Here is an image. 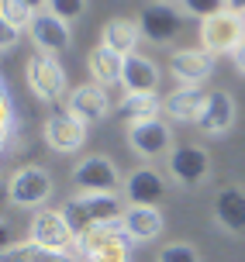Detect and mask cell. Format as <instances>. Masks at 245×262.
Here are the masks:
<instances>
[{"label": "cell", "mask_w": 245, "mask_h": 262, "mask_svg": "<svg viewBox=\"0 0 245 262\" xmlns=\"http://www.w3.org/2000/svg\"><path fill=\"white\" fill-rule=\"evenodd\" d=\"M197 38H200V49H207L211 55H232L245 41V17L224 7V11L200 21Z\"/></svg>", "instance_id": "3"}, {"label": "cell", "mask_w": 245, "mask_h": 262, "mask_svg": "<svg viewBox=\"0 0 245 262\" xmlns=\"http://www.w3.org/2000/svg\"><path fill=\"white\" fill-rule=\"evenodd\" d=\"M214 221L224 231H245V190L242 186H221L214 193Z\"/></svg>", "instance_id": "21"}, {"label": "cell", "mask_w": 245, "mask_h": 262, "mask_svg": "<svg viewBox=\"0 0 245 262\" xmlns=\"http://www.w3.org/2000/svg\"><path fill=\"white\" fill-rule=\"evenodd\" d=\"M235 121H238V104H235V97L228 90H211L204 114H200V121H197V128L204 131L207 138H221V135H228V131L235 128Z\"/></svg>", "instance_id": "13"}, {"label": "cell", "mask_w": 245, "mask_h": 262, "mask_svg": "<svg viewBox=\"0 0 245 262\" xmlns=\"http://www.w3.org/2000/svg\"><path fill=\"white\" fill-rule=\"evenodd\" d=\"M17 35H21L17 28L0 25V49H4V52H11V49H14V41H17Z\"/></svg>", "instance_id": "29"}, {"label": "cell", "mask_w": 245, "mask_h": 262, "mask_svg": "<svg viewBox=\"0 0 245 262\" xmlns=\"http://www.w3.org/2000/svg\"><path fill=\"white\" fill-rule=\"evenodd\" d=\"M232 66H235V73H238V76H245V41L232 52Z\"/></svg>", "instance_id": "30"}, {"label": "cell", "mask_w": 245, "mask_h": 262, "mask_svg": "<svg viewBox=\"0 0 245 262\" xmlns=\"http://www.w3.org/2000/svg\"><path fill=\"white\" fill-rule=\"evenodd\" d=\"M218 11H224V0H183V14H190L197 21H204Z\"/></svg>", "instance_id": "28"}, {"label": "cell", "mask_w": 245, "mask_h": 262, "mask_svg": "<svg viewBox=\"0 0 245 262\" xmlns=\"http://www.w3.org/2000/svg\"><path fill=\"white\" fill-rule=\"evenodd\" d=\"M4 255H11L14 262H79L76 255H69V252H52V249H45V245H38V242H31V238L7 245Z\"/></svg>", "instance_id": "24"}, {"label": "cell", "mask_w": 245, "mask_h": 262, "mask_svg": "<svg viewBox=\"0 0 245 262\" xmlns=\"http://www.w3.org/2000/svg\"><path fill=\"white\" fill-rule=\"evenodd\" d=\"M49 11L63 21H76L87 11V0H49Z\"/></svg>", "instance_id": "27"}, {"label": "cell", "mask_w": 245, "mask_h": 262, "mask_svg": "<svg viewBox=\"0 0 245 262\" xmlns=\"http://www.w3.org/2000/svg\"><path fill=\"white\" fill-rule=\"evenodd\" d=\"M28 7H31V11L35 14H42V11H49V0H25Z\"/></svg>", "instance_id": "32"}, {"label": "cell", "mask_w": 245, "mask_h": 262, "mask_svg": "<svg viewBox=\"0 0 245 262\" xmlns=\"http://www.w3.org/2000/svg\"><path fill=\"white\" fill-rule=\"evenodd\" d=\"M224 7H228V11H235V14H242V17H245V0H224Z\"/></svg>", "instance_id": "31"}, {"label": "cell", "mask_w": 245, "mask_h": 262, "mask_svg": "<svg viewBox=\"0 0 245 262\" xmlns=\"http://www.w3.org/2000/svg\"><path fill=\"white\" fill-rule=\"evenodd\" d=\"M25 79H28V90L38 97L42 104H59L69 90V79H66V69L55 55H42L35 52L25 66Z\"/></svg>", "instance_id": "5"}, {"label": "cell", "mask_w": 245, "mask_h": 262, "mask_svg": "<svg viewBox=\"0 0 245 262\" xmlns=\"http://www.w3.org/2000/svg\"><path fill=\"white\" fill-rule=\"evenodd\" d=\"M125 200L128 204H149V207H159V200L166 196V176L155 169V166H138V169L128 172L125 180Z\"/></svg>", "instance_id": "15"}, {"label": "cell", "mask_w": 245, "mask_h": 262, "mask_svg": "<svg viewBox=\"0 0 245 262\" xmlns=\"http://www.w3.org/2000/svg\"><path fill=\"white\" fill-rule=\"evenodd\" d=\"M155 262H200V252L190 242H166L155 252Z\"/></svg>", "instance_id": "26"}, {"label": "cell", "mask_w": 245, "mask_h": 262, "mask_svg": "<svg viewBox=\"0 0 245 262\" xmlns=\"http://www.w3.org/2000/svg\"><path fill=\"white\" fill-rule=\"evenodd\" d=\"M73 183H76L79 193H117V186H125V180H121V172H117L114 159L87 156V159L76 162Z\"/></svg>", "instance_id": "8"}, {"label": "cell", "mask_w": 245, "mask_h": 262, "mask_svg": "<svg viewBox=\"0 0 245 262\" xmlns=\"http://www.w3.org/2000/svg\"><path fill=\"white\" fill-rule=\"evenodd\" d=\"M35 21V11L28 7L25 0H0V25H11L17 31H28Z\"/></svg>", "instance_id": "25"}, {"label": "cell", "mask_w": 245, "mask_h": 262, "mask_svg": "<svg viewBox=\"0 0 245 262\" xmlns=\"http://www.w3.org/2000/svg\"><path fill=\"white\" fill-rule=\"evenodd\" d=\"M0 262H14V259H11V255H4V259H0Z\"/></svg>", "instance_id": "33"}, {"label": "cell", "mask_w": 245, "mask_h": 262, "mask_svg": "<svg viewBox=\"0 0 245 262\" xmlns=\"http://www.w3.org/2000/svg\"><path fill=\"white\" fill-rule=\"evenodd\" d=\"M28 231H31V242H38L52 252H76V235H73L63 210H52V207L35 210Z\"/></svg>", "instance_id": "7"}, {"label": "cell", "mask_w": 245, "mask_h": 262, "mask_svg": "<svg viewBox=\"0 0 245 262\" xmlns=\"http://www.w3.org/2000/svg\"><path fill=\"white\" fill-rule=\"evenodd\" d=\"M117 114L125 118L128 128H135V124H149V121H159V114H162V100H159V93H125L121 104H117Z\"/></svg>", "instance_id": "22"}, {"label": "cell", "mask_w": 245, "mask_h": 262, "mask_svg": "<svg viewBox=\"0 0 245 262\" xmlns=\"http://www.w3.org/2000/svg\"><path fill=\"white\" fill-rule=\"evenodd\" d=\"M121 224H125V235L142 245V242H155L166 228V217L159 207H149V204H128L125 214H121Z\"/></svg>", "instance_id": "16"}, {"label": "cell", "mask_w": 245, "mask_h": 262, "mask_svg": "<svg viewBox=\"0 0 245 262\" xmlns=\"http://www.w3.org/2000/svg\"><path fill=\"white\" fill-rule=\"evenodd\" d=\"M31 41H35V49H38L42 55H59L69 52L73 49V35H69V21H63V17H55L52 11H42L35 14V21H31Z\"/></svg>", "instance_id": "12"}, {"label": "cell", "mask_w": 245, "mask_h": 262, "mask_svg": "<svg viewBox=\"0 0 245 262\" xmlns=\"http://www.w3.org/2000/svg\"><path fill=\"white\" fill-rule=\"evenodd\" d=\"M55 183H52V176L45 166H21V169L11 172V180H7V200H11L14 207H28V210H42L45 207V200L52 196Z\"/></svg>", "instance_id": "4"}, {"label": "cell", "mask_w": 245, "mask_h": 262, "mask_svg": "<svg viewBox=\"0 0 245 262\" xmlns=\"http://www.w3.org/2000/svg\"><path fill=\"white\" fill-rule=\"evenodd\" d=\"M159 79H162V73H159V66L149 55L135 52L125 59V73H121L125 93H155L159 90Z\"/></svg>", "instance_id": "20"}, {"label": "cell", "mask_w": 245, "mask_h": 262, "mask_svg": "<svg viewBox=\"0 0 245 262\" xmlns=\"http://www.w3.org/2000/svg\"><path fill=\"white\" fill-rule=\"evenodd\" d=\"M87 69H90L93 83L114 86V83H121V73H125V55L111 52V49H104V45H93L90 55H87Z\"/></svg>", "instance_id": "23"}, {"label": "cell", "mask_w": 245, "mask_h": 262, "mask_svg": "<svg viewBox=\"0 0 245 262\" xmlns=\"http://www.w3.org/2000/svg\"><path fill=\"white\" fill-rule=\"evenodd\" d=\"M63 214L73 235H87L90 228L97 224H111V221H121L125 214V204L117 193H73L69 200L63 204Z\"/></svg>", "instance_id": "1"}, {"label": "cell", "mask_w": 245, "mask_h": 262, "mask_svg": "<svg viewBox=\"0 0 245 262\" xmlns=\"http://www.w3.org/2000/svg\"><path fill=\"white\" fill-rule=\"evenodd\" d=\"M207 97L211 90L204 86H176L169 97H162V114L176 124H197L207 107Z\"/></svg>", "instance_id": "14"}, {"label": "cell", "mask_w": 245, "mask_h": 262, "mask_svg": "<svg viewBox=\"0 0 245 262\" xmlns=\"http://www.w3.org/2000/svg\"><path fill=\"white\" fill-rule=\"evenodd\" d=\"M135 242L125 235V224H97L87 235L76 238V259L79 262H131Z\"/></svg>", "instance_id": "2"}, {"label": "cell", "mask_w": 245, "mask_h": 262, "mask_svg": "<svg viewBox=\"0 0 245 262\" xmlns=\"http://www.w3.org/2000/svg\"><path fill=\"white\" fill-rule=\"evenodd\" d=\"M42 138H45V145H49L52 152L73 156V152H79V148L87 145V121L76 118V114H69V111H59V114H52V118L45 121Z\"/></svg>", "instance_id": "9"}, {"label": "cell", "mask_w": 245, "mask_h": 262, "mask_svg": "<svg viewBox=\"0 0 245 262\" xmlns=\"http://www.w3.org/2000/svg\"><path fill=\"white\" fill-rule=\"evenodd\" d=\"M169 73L176 86H204L214 76V55L207 49H176L169 55Z\"/></svg>", "instance_id": "11"}, {"label": "cell", "mask_w": 245, "mask_h": 262, "mask_svg": "<svg viewBox=\"0 0 245 262\" xmlns=\"http://www.w3.org/2000/svg\"><path fill=\"white\" fill-rule=\"evenodd\" d=\"M66 111L76 114V118H83L87 124H90V121H104L111 114L107 86H100V83H83V86H76V90L69 93V107H66Z\"/></svg>", "instance_id": "18"}, {"label": "cell", "mask_w": 245, "mask_h": 262, "mask_svg": "<svg viewBox=\"0 0 245 262\" xmlns=\"http://www.w3.org/2000/svg\"><path fill=\"white\" fill-rule=\"evenodd\" d=\"M142 25L138 21H131V17H111L107 25L100 28V45L104 49H111L117 55H135L138 52V41H142Z\"/></svg>", "instance_id": "19"}, {"label": "cell", "mask_w": 245, "mask_h": 262, "mask_svg": "<svg viewBox=\"0 0 245 262\" xmlns=\"http://www.w3.org/2000/svg\"><path fill=\"white\" fill-rule=\"evenodd\" d=\"M166 4H169V0H166Z\"/></svg>", "instance_id": "34"}, {"label": "cell", "mask_w": 245, "mask_h": 262, "mask_svg": "<svg viewBox=\"0 0 245 262\" xmlns=\"http://www.w3.org/2000/svg\"><path fill=\"white\" fill-rule=\"evenodd\" d=\"M128 145L131 152L138 159H162L169 156L173 148H176V142H173V124L169 121H149V124H135V128H128Z\"/></svg>", "instance_id": "10"}, {"label": "cell", "mask_w": 245, "mask_h": 262, "mask_svg": "<svg viewBox=\"0 0 245 262\" xmlns=\"http://www.w3.org/2000/svg\"><path fill=\"white\" fill-rule=\"evenodd\" d=\"M138 25H142V35L149 41H155V45H166L176 31H180L183 17L180 11L173 7V4H166V0H159V4H149L142 14H138Z\"/></svg>", "instance_id": "17"}, {"label": "cell", "mask_w": 245, "mask_h": 262, "mask_svg": "<svg viewBox=\"0 0 245 262\" xmlns=\"http://www.w3.org/2000/svg\"><path fill=\"white\" fill-rule=\"evenodd\" d=\"M166 172L176 186L197 190L211 176V152L200 148V145H176L166 156Z\"/></svg>", "instance_id": "6"}]
</instances>
